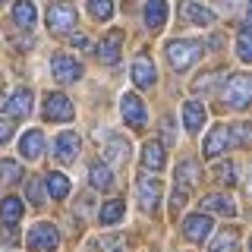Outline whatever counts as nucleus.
I'll use <instances>...</instances> for the list:
<instances>
[{
    "label": "nucleus",
    "mask_w": 252,
    "mask_h": 252,
    "mask_svg": "<svg viewBox=\"0 0 252 252\" xmlns=\"http://www.w3.org/2000/svg\"><path fill=\"white\" fill-rule=\"evenodd\" d=\"M22 211H26V205H22V199H16V195H6V199L0 202V218H3V224H16V220L22 218Z\"/></svg>",
    "instance_id": "nucleus-26"
},
{
    "label": "nucleus",
    "mask_w": 252,
    "mask_h": 252,
    "mask_svg": "<svg viewBox=\"0 0 252 252\" xmlns=\"http://www.w3.org/2000/svg\"><path fill=\"white\" fill-rule=\"evenodd\" d=\"M13 19H16V26H22V29H32V26L38 22L35 3H32V0H19V3L13 6Z\"/></svg>",
    "instance_id": "nucleus-23"
},
{
    "label": "nucleus",
    "mask_w": 252,
    "mask_h": 252,
    "mask_svg": "<svg viewBox=\"0 0 252 252\" xmlns=\"http://www.w3.org/2000/svg\"><path fill=\"white\" fill-rule=\"evenodd\" d=\"M205 54L202 41H189V38H177V41L167 44V60L173 69H189L195 60Z\"/></svg>",
    "instance_id": "nucleus-1"
},
{
    "label": "nucleus",
    "mask_w": 252,
    "mask_h": 252,
    "mask_svg": "<svg viewBox=\"0 0 252 252\" xmlns=\"http://www.w3.org/2000/svg\"><path fill=\"white\" fill-rule=\"evenodd\" d=\"M236 3H243V0H236Z\"/></svg>",
    "instance_id": "nucleus-41"
},
{
    "label": "nucleus",
    "mask_w": 252,
    "mask_h": 252,
    "mask_svg": "<svg viewBox=\"0 0 252 252\" xmlns=\"http://www.w3.org/2000/svg\"><path fill=\"white\" fill-rule=\"evenodd\" d=\"M155 79H158V73H155V63L148 60L145 54H139L136 63H132V82H136L139 89H152V85H155Z\"/></svg>",
    "instance_id": "nucleus-12"
},
{
    "label": "nucleus",
    "mask_w": 252,
    "mask_h": 252,
    "mask_svg": "<svg viewBox=\"0 0 252 252\" xmlns=\"http://www.w3.org/2000/svg\"><path fill=\"white\" fill-rule=\"evenodd\" d=\"M164 22H167V3L164 0H148L145 3V26L148 29H164Z\"/></svg>",
    "instance_id": "nucleus-19"
},
{
    "label": "nucleus",
    "mask_w": 252,
    "mask_h": 252,
    "mask_svg": "<svg viewBox=\"0 0 252 252\" xmlns=\"http://www.w3.org/2000/svg\"><path fill=\"white\" fill-rule=\"evenodd\" d=\"M236 57H240L243 63H249V60H252V35H249V29H246V26L240 29V41H236Z\"/></svg>",
    "instance_id": "nucleus-29"
},
{
    "label": "nucleus",
    "mask_w": 252,
    "mask_h": 252,
    "mask_svg": "<svg viewBox=\"0 0 252 252\" xmlns=\"http://www.w3.org/2000/svg\"><path fill=\"white\" fill-rule=\"evenodd\" d=\"M6 114L10 117H29L32 114V92L29 89H16L13 94H10V101H6Z\"/></svg>",
    "instance_id": "nucleus-16"
},
{
    "label": "nucleus",
    "mask_w": 252,
    "mask_h": 252,
    "mask_svg": "<svg viewBox=\"0 0 252 252\" xmlns=\"http://www.w3.org/2000/svg\"><path fill=\"white\" fill-rule=\"evenodd\" d=\"M183 205H186V192H183V189H173V199H170V211H173V215H177V211L183 208Z\"/></svg>",
    "instance_id": "nucleus-33"
},
{
    "label": "nucleus",
    "mask_w": 252,
    "mask_h": 252,
    "mask_svg": "<svg viewBox=\"0 0 252 252\" xmlns=\"http://www.w3.org/2000/svg\"><path fill=\"white\" fill-rule=\"evenodd\" d=\"M29 199L35 202V205H41V199H44V195H41V186H38V180H29Z\"/></svg>",
    "instance_id": "nucleus-35"
},
{
    "label": "nucleus",
    "mask_w": 252,
    "mask_h": 252,
    "mask_svg": "<svg viewBox=\"0 0 252 252\" xmlns=\"http://www.w3.org/2000/svg\"><path fill=\"white\" fill-rule=\"evenodd\" d=\"M233 164H220V167H218V177L220 180H224V183H236V177H233Z\"/></svg>",
    "instance_id": "nucleus-34"
},
{
    "label": "nucleus",
    "mask_w": 252,
    "mask_h": 252,
    "mask_svg": "<svg viewBox=\"0 0 252 252\" xmlns=\"http://www.w3.org/2000/svg\"><path fill=\"white\" fill-rule=\"evenodd\" d=\"M0 3H6V0H0Z\"/></svg>",
    "instance_id": "nucleus-40"
},
{
    "label": "nucleus",
    "mask_w": 252,
    "mask_h": 252,
    "mask_svg": "<svg viewBox=\"0 0 252 252\" xmlns=\"http://www.w3.org/2000/svg\"><path fill=\"white\" fill-rule=\"evenodd\" d=\"M89 13L94 16V19L107 22L110 16H114V3H110V0H89Z\"/></svg>",
    "instance_id": "nucleus-30"
},
{
    "label": "nucleus",
    "mask_w": 252,
    "mask_h": 252,
    "mask_svg": "<svg viewBox=\"0 0 252 252\" xmlns=\"http://www.w3.org/2000/svg\"><path fill=\"white\" fill-rule=\"evenodd\" d=\"M120 114H123V120L126 126H132V129H145V104H142V98L139 94H123L120 98Z\"/></svg>",
    "instance_id": "nucleus-6"
},
{
    "label": "nucleus",
    "mask_w": 252,
    "mask_h": 252,
    "mask_svg": "<svg viewBox=\"0 0 252 252\" xmlns=\"http://www.w3.org/2000/svg\"><path fill=\"white\" fill-rule=\"evenodd\" d=\"M10 136H13V123L10 120H0V145L10 142Z\"/></svg>",
    "instance_id": "nucleus-37"
},
{
    "label": "nucleus",
    "mask_w": 252,
    "mask_h": 252,
    "mask_svg": "<svg viewBox=\"0 0 252 252\" xmlns=\"http://www.w3.org/2000/svg\"><path fill=\"white\" fill-rule=\"evenodd\" d=\"M51 73L57 82L63 85H69V82H79V76H82V66L73 60V57H66V54H57V57L51 60Z\"/></svg>",
    "instance_id": "nucleus-7"
},
{
    "label": "nucleus",
    "mask_w": 252,
    "mask_h": 252,
    "mask_svg": "<svg viewBox=\"0 0 252 252\" xmlns=\"http://www.w3.org/2000/svg\"><path fill=\"white\" fill-rule=\"evenodd\" d=\"M183 19L195 22V26H211V22H215V13L199 6V3H183Z\"/></svg>",
    "instance_id": "nucleus-27"
},
{
    "label": "nucleus",
    "mask_w": 252,
    "mask_h": 252,
    "mask_svg": "<svg viewBox=\"0 0 252 252\" xmlns=\"http://www.w3.org/2000/svg\"><path fill=\"white\" fill-rule=\"evenodd\" d=\"M89 180H92L94 189H110V186H114V173H110L107 164H92Z\"/></svg>",
    "instance_id": "nucleus-28"
},
{
    "label": "nucleus",
    "mask_w": 252,
    "mask_h": 252,
    "mask_svg": "<svg viewBox=\"0 0 252 252\" xmlns=\"http://www.w3.org/2000/svg\"><path fill=\"white\" fill-rule=\"evenodd\" d=\"M211 218L208 215H189L183 220V233H186V240H192V243H205L211 236Z\"/></svg>",
    "instance_id": "nucleus-8"
},
{
    "label": "nucleus",
    "mask_w": 252,
    "mask_h": 252,
    "mask_svg": "<svg viewBox=\"0 0 252 252\" xmlns=\"http://www.w3.org/2000/svg\"><path fill=\"white\" fill-rule=\"evenodd\" d=\"M22 177V167L16 161H0V180L3 183H13V180H19Z\"/></svg>",
    "instance_id": "nucleus-31"
},
{
    "label": "nucleus",
    "mask_w": 252,
    "mask_h": 252,
    "mask_svg": "<svg viewBox=\"0 0 252 252\" xmlns=\"http://www.w3.org/2000/svg\"><path fill=\"white\" fill-rule=\"evenodd\" d=\"M114 252H123V249H114Z\"/></svg>",
    "instance_id": "nucleus-39"
},
{
    "label": "nucleus",
    "mask_w": 252,
    "mask_h": 252,
    "mask_svg": "<svg viewBox=\"0 0 252 252\" xmlns=\"http://www.w3.org/2000/svg\"><path fill=\"white\" fill-rule=\"evenodd\" d=\"M236 249H240V230H236V227L218 233L215 240H211V246H208V252H236Z\"/></svg>",
    "instance_id": "nucleus-22"
},
{
    "label": "nucleus",
    "mask_w": 252,
    "mask_h": 252,
    "mask_svg": "<svg viewBox=\"0 0 252 252\" xmlns=\"http://www.w3.org/2000/svg\"><path fill=\"white\" fill-rule=\"evenodd\" d=\"M224 101L230 107H236V110L249 107V101H252V79L243 76V73L230 76V82L224 85Z\"/></svg>",
    "instance_id": "nucleus-2"
},
{
    "label": "nucleus",
    "mask_w": 252,
    "mask_h": 252,
    "mask_svg": "<svg viewBox=\"0 0 252 252\" xmlns=\"http://www.w3.org/2000/svg\"><path fill=\"white\" fill-rule=\"evenodd\" d=\"M142 164H145V170H161L164 167V145L161 142H145L142 145Z\"/></svg>",
    "instance_id": "nucleus-18"
},
{
    "label": "nucleus",
    "mask_w": 252,
    "mask_h": 252,
    "mask_svg": "<svg viewBox=\"0 0 252 252\" xmlns=\"http://www.w3.org/2000/svg\"><path fill=\"white\" fill-rule=\"evenodd\" d=\"M47 29H51L54 35H66L69 29H76V6L51 3L47 6Z\"/></svg>",
    "instance_id": "nucleus-4"
},
{
    "label": "nucleus",
    "mask_w": 252,
    "mask_h": 252,
    "mask_svg": "<svg viewBox=\"0 0 252 252\" xmlns=\"http://www.w3.org/2000/svg\"><path fill=\"white\" fill-rule=\"evenodd\" d=\"M205 107L199 104V101H186L183 104V126H186V132H199L202 126H205Z\"/></svg>",
    "instance_id": "nucleus-17"
},
{
    "label": "nucleus",
    "mask_w": 252,
    "mask_h": 252,
    "mask_svg": "<svg viewBox=\"0 0 252 252\" xmlns=\"http://www.w3.org/2000/svg\"><path fill=\"white\" fill-rule=\"evenodd\" d=\"M54 155H57L60 164H73L79 155V136L76 132H60L57 142H54Z\"/></svg>",
    "instance_id": "nucleus-10"
},
{
    "label": "nucleus",
    "mask_w": 252,
    "mask_h": 252,
    "mask_svg": "<svg viewBox=\"0 0 252 252\" xmlns=\"http://www.w3.org/2000/svg\"><path fill=\"white\" fill-rule=\"evenodd\" d=\"M230 142H236V145H246V142H249V126L246 123L230 126Z\"/></svg>",
    "instance_id": "nucleus-32"
},
{
    "label": "nucleus",
    "mask_w": 252,
    "mask_h": 252,
    "mask_svg": "<svg viewBox=\"0 0 252 252\" xmlns=\"http://www.w3.org/2000/svg\"><path fill=\"white\" fill-rule=\"evenodd\" d=\"M73 44H76V47H89V38L79 35V38H73Z\"/></svg>",
    "instance_id": "nucleus-38"
},
{
    "label": "nucleus",
    "mask_w": 252,
    "mask_h": 252,
    "mask_svg": "<svg viewBox=\"0 0 252 252\" xmlns=\"http://www.w3.org/2000/svg\"><path fill=\"white\" fill-rule=\"evenodd\" d=\"M29 249L32 252H54L60 246V233H57V227L54 224H35L29 230Z\"/></svg>",
    "instance_id": "nucleus-3"
},
{
    "label": "nucleus",
    "mask_w": 252,
    "mask_h": 252,
    "mask_svg": "<svg viewBox=\"0 0 252 252\" xmlns=\"http://www.w3.org/2000/svg\"><path fill=\"white\" fill-rule=\"evenodd\" d=\"M44 189L51 199H66L69 195V180L63 177V173H47L44 177Z\"/></svg>",
    "instance_id": "nucleus-25"
},
{
    "label": "nucleus",
    "mask_w": 252,
    "mask_h": 252,
    "mask_svg": "<svg viewBox=\"0 0 252 252\" xmlns=\"http://www.w3.org/2000/svg\"><path fill=\"white\" fill-rule=\"evenodd\" d=\"M104 158L110 164H126V158H129V142L120 139V136H110L107 145H104Z\"/></svg>",
    "instance_id": "nucleus-21"
},
{
    "label": "nucleus",
    "mask_w": 252,
    "mask_h": 252,
    "mask_svg": "<svg viewBox=\"0 0 252 252\" xmlns=\"http://www.w3.org/2000/svg\"><path fill=\"white\" fill-rule=\"evenodd\" d=\"M199 177H202V167H199V161L186 158V161L177 167V189H183V192H189V189H192L195 183H199Z\"/></svg>",
    "instance_id": "nucleus-14"
},
{
    "label": "nucleus",
    "mask_w": 252,
    "mask_h": 252,
    "mask_svg": "<svg viewBox=\"0 0 252 252\" xmlns=\"http://www.w3.org/2000/svg\"><path fill=\"white\" fill-rule=\"evenodd\" d=\"M0 243H6V246H16V230H13V224H6L3 230H0Z\"/></svg>",
    "instance_id": "nucleus-36"
},
{
    "label": "nucleus",
    "mask_w": 252,
    "mask_h": 252,
    "mask_svg": "<svg viewBox=\"0 0 252 252\" xmlns=\"http://www.w3.org/2000/svg\"><path fill=\"white\" fill-rule=\"evenodd\" d=\"M139 202L145 211H155L158 202H161V183L155 177H142L139 180Z\"/></svg>",
    "instance_id": "nucleus-13"
},
{
    "label": "nucleus",
    "mask_w": 252,
    "mask_h": 252,
    "mask_svg": "<svg viewBox=\"0 0 252 252\" xmlns=\"http://www.w3.org/2000/svg\"><path fill=\"white\" fill-rule=\"evenodd\" d=\"M202 208H205V211H215V215H227V218L236 215L233 199H227V195H218V192L205 195V199H202Z\"/></svg>",
    "instance_id": "nucleus-20"
},
{
    "label": "nucleus",
    "mask_w": 252,
    "mask_h": 252,
    "mask_svg": "<svg viewBox=\"0 0 252 252\" xmlns=\"http://www.w3.org/2000/svg\"><path fill=\"white\" fill-rule=\"evenodd\" d=\"M120 44H123V32H110L104 41L98 44V57H101V63L114 66V63L120 60Z\"/></svg>",
    "instance_id": "nucleus-15"
},
{
    "label": "nucleus",
    "mask_w": 252,
    "mask_h": 252,
    "mask_svg": "<svg viewBox=\"0 0 252 252\" xmlns=\"http://www.w3.org/2000/svg\"><path fill=\"white\" fill-rule=\"evenodd\" d=\"M227 145H230V126H215L208 132V139H205L202 152H205V158H218L227 152Z\"/></svg>",
    "instance_id": "nucleus-9"
},
{
    "label": "nucleus",
    "mask_w": 252,
    "mask_h": 252,
    "mask_svg": "<svg viewBox=\"0 0 252 252\" xmlns=\"http://www.w3.org/2000/svg\"><path fill=\"white\" fill-rule=\"evenodd\" d=\"M44 152V132L41 129H29L26 136L19 139V155L26 158V161H38Z\"/></svg>",
    "instance_id": "nucleus-11"
},
{
    "label": "nucleus",
    "mask_w": 252,
    "mask_h": 252,
    "mask_svg": "<svg viewBox=\"0 0 252 252\" xmlns=\"http://www.w3.org/2000/svg\"><path fill=\"white\" fill-rule=\"evenodd\" d=\"M123 215H126V205L120 202V199H110V202H104L101 205V211H98V220L101 224H117V220H123Z\"/></svg>",
    "instance_id": "nucleus-24"
},
{
    "label": "nucleus",
    "mask_w": 252,
    "mask_h": 252,
    "mask_svg": "<svg viewBox=\"0 0 252 252\" xmlns=\"http://www.w3.org/2000/svg\"><path fill=\"white\" fill-rule=\"evenodd\" d=\"M44 117H47V120L66 123V120L76 117V107H73V101H69L63 92H47L44 94Z\"/></svg>",
    "instance_id": "nucleus-5"
}]
</instances>
